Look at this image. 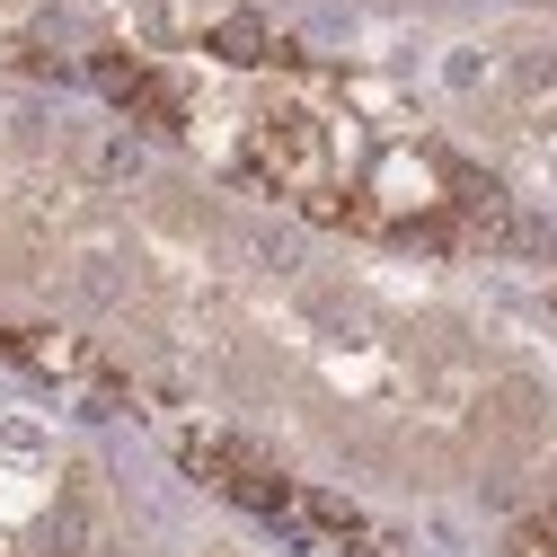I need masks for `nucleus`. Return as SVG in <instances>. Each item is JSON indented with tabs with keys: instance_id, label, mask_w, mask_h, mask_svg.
Listing matches in <instances>:
<instances>
[{
	"instance_id": "3",
	"label": "nucleus",
	"mask_w": 557,
	"mask_h": 557,
	"mask_svg": "<svg viewBox=\"0 0 557 557\" xmlns=\"http://www.w3.org/2000/svg\"><path fill=\"white\" fill-rule=\"evenodd\" d=\"M469 81V107L478 124L496 133V143L531 151V169L557 177V27H513L478 53V72Z\"/></svg>"
},
{
	"instance_id": "1",
	"label": "nucleus",
	"mask_w": 557,
	"mask_h": 557,
	"mask_svg": "<svg viewBox=\"0 0 557 557\" xmlns=\"http://www.w3.org/2000/svg\"><path fill=\"white\" fill-rule=\"evenodd\" d=\"M124 81L177 143L319 231L372 248H513L522 231L496 177L363 81L310 62H143Z\"/></svg>"
},
{
	"instance_id": "4",
	"label": "nucleus",
	"mask_w": 557,
	"mask_h": 557,
	"mask_svg": "<svg viewBox=\"0 0 557 557\" xmlns=\"http://www.w3.org/2000/svg\"><path fill=\"white\" fill-rule=\"evenodd\" d=\"M513 557H557V505H540V513L522 522V540H513Z\"/></svg>"
},
{
	"instance_id": "2",
	"label": "nucleus",
	"mask_w": 557,
	"mask_h": 557,
	"mask_svg": "<svg viewBox=\"0 0 557 557\" xmlns=\"http://www.w3.org/2000/svg\"><path fill=\"white\" fill-rule=\"evenodd\" d=\"M143 248H160V301L177 327H213L248 381L363 451H496L522 398L513 363H496L478 336L443 327L434 310H398L355 274L257 257L186 265L169 239Z\"/></svg>"
}]
</instances>
